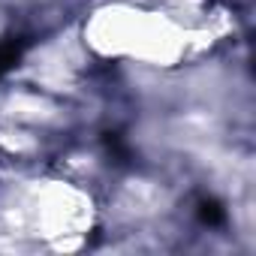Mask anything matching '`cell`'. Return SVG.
I'll use <instances>...</instances> for the list:
<instances>
[{"mask_svg": "<svg viewBox=\"0 0 256 256\" xmlns=\"http://www.w3.org/2000/svg\"><path fill=\"white\" fill-rule=\"evenodd\" d=\"M24 48H28V42H24L22 36H6L4 42H0V78H4L10 70H16V66H18V60H22Z\"/></svg>", "mask_w": 256, "mask_h": 256, "instance_id": "1", "label": "cell"}, {"mask_svg": "<svg viewBox=\"0 0 256 256\" xmlns=\"http://www.w3.org/2000/svg\"><path fill=\"white\" fill-rule=\"evenodd\" d=\"M199 220H202L205 226H223V223H226V211L220 208V202L202 199V202H199Z\"/></svg>", "mask_w": 256, "mask_h": 256, "instance_id": "2", "label": "cell"}, {"mask_svg": "<svg viewBox=\"0 0 256 256\" xmlns=\"http://www.w3.org/2000/svg\"><path fill=\"white\" fill-rule=\"evenodd\" d=\"M102 142H106V148H108V154H112V157H118V160H126V157H130V151L124 148V142H120V136H118V133H106V139H102Z\"/></svg>", "mask_w": 256, "mask_h": 256, "instance_id": "3", "label": "cell"}]
</instances>
